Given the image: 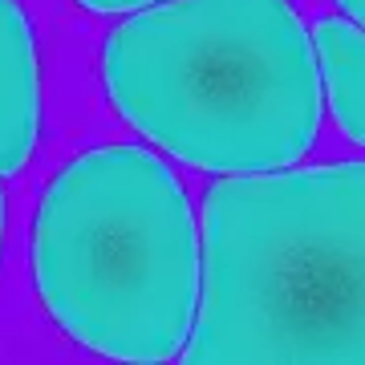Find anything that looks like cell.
I'll return each instance as SVG.
<instances>
[{"label": "cell", "mask_w": 365, "mask_h": 365, "mask_svg": "<svg viewBox=\"0 0 365 365\" xmlns=\"http://www.w3.org/2000/svg\"><path fill=\"white\" fill-rule=\"evenodd\" d=\"M106 90L138 134L199 170H280L321 126L317 41L292 0H175L118 25Z\"/></svg>", "instance_id": "7a4b0ae2"}, {"label": "cell", "mask_w": 365, "mask_h": 365, "mask_svg": "<svg viewBox=\"0 0 365 365\" xmlns=\"http://www.w3.org/2000/svg\"><path fill=\"white\" fill-rule=\"evenodd\" d=\"M41 86L33 25L16 0H0V175H16L37 146Z\"/></svg>", "instance_id": "277c9868"}, {"label": "cell", "mask_w": 365, "mask_h": 365, "mask_svg": "<svg viewBox=\"0 0 365 365\" xmlns=\"http://www.w3.org/2000/svg\"><path fill=\"white\" fill-rule=\"evenodd\" d=\"M33 272L45 313L81 349L170 361L199 321L203 260L175 170L143 146H98L53 175Z\"/></svg>", "instance_id": "3957f363"}, {"label": "cell", "mask_w": 365, "mask_h": 365, "mask_svg": "<svg viewBox=\"0 0 365 365\" xmlns=\"http://www.w3.org/2000/svg\"><path fill=\"white\" fill-rule=\"evenodd\" d=\"M341 9H345V13L353 16V21H357V25L365 29V0H337Z\"/></svg>", "instance_id": "52a82bcc"}, {"label": "cell", "mask_w": 365, "mask_h": 365, "mask_svg": "<svg viewBox=\"0 0 365 365\" xmlns=\"http://www.w3.org/2000/svg\"><path fill=\"white\" fill-rule=\"evenodd\" d=\"M313 41L321 53L329 106L337 114L341 130L365 146V29L357 21L325 16V21H317Z\"/></svg>", "instance_id": "5b68a950"}, {"label": "cell", "mask_w": 365, "mask_h": 365, "mask_svg": "<svg viewBox=\"0 0 365 365\" xmlns=\"http://www.w3.org/2000/svg\"><path fill=\"white\" fill-rule=\"evenodd\" d=\"M187 361L365 365V163L211 187Z\"/></svg>", "instance_id": "6da1fadb"}, {"label": "cell", "mask_w": 365, "mask_h": 365, "mask_svg": "<svg viewBox=\"0 0 365 365\" xmlns=\"http://www.w3.org/2000/svg\"><path fill=\"white\" fill-rule=\"evenodd\" d=\"M90 13H126V9H143V4H158V0H78Z\"/></svg>", "instance_id": "8992f818"}, {"label": "cell", "mask_w": 365, "mask_h": 365, "mask_svg": "<svg viewBox=\"0 0 365 365\" xmlns=\"http://www.w3.org/2000/svg\"><path fill=\"white\" fill-rule=\"evenodd\" d=\"M0 240H4V191H0Z\"/></svg>", "instance_id": "ba28073f"}]
</instances>
